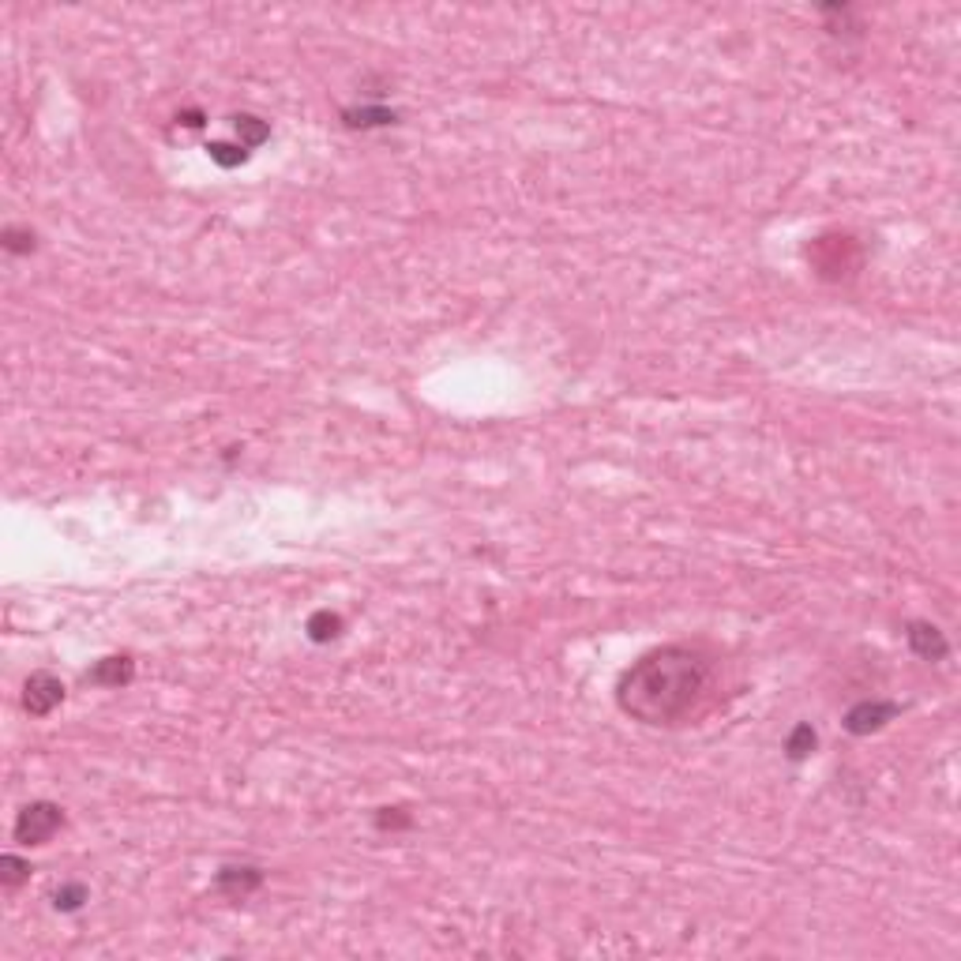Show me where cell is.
<instances>
[{"instance_id": "15", "label": "cell", "mask_w": 961, "mask_h": 961, "mask_svg": "<svg viewBox=\"0 0 961 961\" xmlns=\"http://www.w3.org/2000/svg\"><path fill=\"white\" fill-rule=\"evenodd\" d=\"M34 229H19V226H8L4 229V248L12 252V256H27V252H34Z\"/></svg>"}, {"instance_id": "2", "label": "cell", "mask_w": 961, "mask_h": 961, "mask_svg": "<svg viewBox=\"0 0 961 961\" xmlns=\"http://www.w3.org/2000/svg\"><path fill=\"white\" fill-rule=\"evenodd\" d=\"M64 827V811H61V803H49V800H34L27 803L23 811L15 815V841L19 845H46V841Z\"/></svg>"}, {"instance_id": "9", "label": "cell", "mask_w": 961, "mask_h": 961, "mask_svg": "<svg viewBox=\"0 0 961 961\" xmlns=\"http://www.w3.org/2000/svg\"><path fill=\"white\" fill-rule=\"evenodd\" d=\"M346 128H387L399 121L395 109H383V106H361V109H346L342 113Z\"/></svg>"}, {"instance_id": "5", "label": "cell", "mask_w": 961, "mask_h": 961, "mask_svg": "<svg viewBox=\"0 0 961 961\" xmlns=\"http://www.w3.org/2000/svg\"><path fill=\"white\" fill-rule=\"evenodd\" d=\"M897 714H901V706H897V702H882V699H875V702H856L853 710L845 714V729H849L853 736H871V733H879L887 721H894Z\"/></svg>"}, {"instance_id": "1", "label": "cell", "mask_w": 961, "mask_h": 961, "mask_svg": "<svg viewBox=\"0 0 961 961\" xmlns=\"http://www.w3.org/2000/svg\"><path fill=\"white\" fill-rule=\"evenodd\" d=\"M714 691V661L699 646H657L616 680V706L650 729L695 717Z\"/></svg>"}, {"instance_id": "11", "label": "cell", "mask_w": 961, "mask_h": 961, "mask_svg": "<svg viewBox=\"0 0 961 961\" xmlns=\"http://www.w3.org/2000/svg\"><path fill=\"white\" fill-rule=\"evenodd\" d=\"M815 743H819V736H815L811 725H796V729L789 733V740H785V751H789L793 762H803L815 751Z\"/></svg>"}, {"instance_id": "18", "label": "cell", "mask_w": 961, "mask_h": 961, "mask_svg": "<svg viewBox=\"0 0 961 961\" xmlns=\"http://www.w3.org/2000/svg\"><path fill=\"white\" fill-rule=\"evenodd\" d=\"M181 121H184L188 128H200V124H203V116H200V113H184V116H181Z\"/></svg>"}, {"instance_id": "16", "label": "cell", "mask_w": 961, "mask_h": 961, "mask_svg": "<svg viewBox=\"0 0 961 961\" xmlns=\"http://www.w3.org/2000/svg\"><path fill=\"white\" fill-rule=\"evenodd\" d=\"M207 150H210V159L219 162V166H226V169L241 166V162L248 159V150H245V147H229V143H210Z\"/></svg>"}, {"instance_id": "10", "label": "cell", "mask_w": 961, "mask_h": 961, "mask_svg": "<svg viewBox=\"0 0 961 961\" xmlns=\"http://www.w3.org/2000/svg\"><path fill=\"white\" fill-rule=\"evenodd\" d=\"M305 631H308L312 642H330V639H339V635H342V616H339V613H330V609H320V613H312V616H308Z\"/></svg>"}, {"instance_id": "3", "label": "cell", "mask_w": 961, "mask_h": 961, "mask_svg": "<svg viewBox=\"0 0 961 961\" xmlns=\"http://www.w3.org/2000/svg\"><path fill=\"white\" fill-rule=\"evenodd\" d=\"M811 263L822 279H841V274H849L856 267V245L853 237H819L811 245Z\"/></svg>"}, {"instance_id": "8", "label": "cell", "mask_w": 961, "mask_h": 961, "mask_svg": "<svg viewBox=\"0 0 961 961\" xmlns=\"http://www.w3.org/2000/svg\"><path fill=\"white\" fill-rule=\"evenodd\" d=\"M135 676V661L128 654H113V657H102L87 673V683H98V688H128Z\"/></svg>"}, {"instance_id": "4", "label": "cell", "mask_w": 961, "mask_h": 961, "mask_svg": "<svg viewBox=\"0 0 961 961\" xmlns=\"http://www.w3.org/2000/svg\"><path fill=\"white\" fill-rule=\"evenodd\" d=\"M61 702H64V683L56 680L53 673H34V676L23 683V710H27L30 717H46V714H53Z\"/></svg>"}, {"instance_id": "7", "label": "cell", "mask_w": 961, "mask_h": 961, "mask_svg": "<svg viewBox=\"0 0 961 961\" xmlns=\"http://www.w3.org/2000/svg\"><path fill=\"white\" fill-rule=\"evenodd\" d=\"M905 639H909V650H913L920 661H943V657L950 654L947 635L939 631L935 623H928V620H913V623L905 627Z\"/></svg>"}, {"instance_id": "12", "label": "cell", "mask_w": 961, "mask_h": 961, "mask_svg": "<svg viewBox=\"0 0 961 961\" xmlns=\"http://www.w3.org/2000/svg\"><path fill=\"white\" fill-rule=\"evenodd\" d=\"M233 124H237V135H241V147L248 150V147H256V143H263L267 135H270V128L260 121V116H233Z\"/></svg>"}, {"instance_id": "6", "label": "cell", "mask_w": 961, "mask_h": 961, "mask_svg": "<svg viewBox=\"0 0 961 961\" xmlns=\"http://www.w3.org/2000/svg\"><path fill=\"white\" fill-rule=\"evenodd\" d=\"M263 868H256V864H226V868H219V875H214V887H219L226 897H233V901H241V897H248V894H256L260 887H263Z\"/></svg>"}, {"instance_id": "13", "label": "cell", "mask_w": 961, "mask_h": 961, "mask_svg": "<svg viewBox=\"0 0 961 961\" xmlns=\"http://www.w3.org/2000/svg\"><path fill=\"white\" fill-rule=\"evenodd\" d=\"M83 901H87V887H83V882H64V887L53 894V905L61 909V913H75Z\"/></svg>"}, {"instance_id": "17", "label": "cell", "mask_w": 961, "mask_h": 961, "mask_svg": "<svg viewBox=\"0 0 961 961\" xmlns=\"http://www.w3.org/2000/svg\"><path fill=\"white\" fill-rule=\"evenodd\" d=\"M409 822H414V819H409L402 808H380V815H376V827L380 830H406Z\"/></svg>"}, {"instance_id": "14", "label": "cell", "mask_w": 961, "mask_h": 961, "mask_svg": "<svg viewBox=\"0 0 961 961\" xmlns=\"http://www.w3.org/2000/svg\"><path fill=\"white\" fill-rule=\"evenodd\" d=\"M23 879H30V864H27V860H19V856H4V860H0V882H4L8 890H15Z\"/></svg>"}]
</instances>
